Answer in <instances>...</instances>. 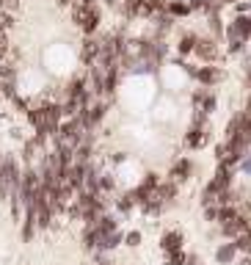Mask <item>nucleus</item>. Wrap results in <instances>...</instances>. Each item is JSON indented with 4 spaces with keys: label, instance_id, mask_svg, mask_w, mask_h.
<instances>
[{
    "label": "nucleus",
    "instance_id": "f03ea898",
    "mask_svg": "<svg viewBox=\"0 0 251 265\" xmlns=\"http://www.w3.org/2000/svg\"><path fill=\"white\" fill-rule=\"evenodd\" d=\"M246 144L240 141V138H227V141L221 144V149H218V158H221V166H232L240 160V155H243Z\"/></svg>",
    "mask_w": 251,
    "mask_h": 265
},
{
    "label": "nucleus",
    "instance_id": "ddd939ff",
    "mask_svg": "<svg viewBox=\"0 0 251 265\" xmlns=\"http://www.w3.org/2000/svg\"><path fill=\"white\" fill-rule=\"evenodd\" d=\"M6 53H8V36L0 30V61L6 58Z\"/></svg>",
    "mask_w": 251,
    "mask_h": 265
},
{
    "label": "nucleus",
    "instance_id": "2eb2a0df",
    "mask_svg": "<svg viewBox=\"0 0 251 265\" xmlns=\"http://www.w3.org/2000/svg\"><path fill=\"white\" fill-rule=\"evenodd\" d=\"M97 265H111V263H97Z\"/></svg>",
    "mask_w": 251,
    "mask_h": 265
},
{
    "label": "nucleus",
    "instance_id": "39448f33",
    "mask_svg": "<svg viewBox=\"0 0 251 265\" xmlns=\"http://www.w3.org/2000/svg\"><path fill=\"white\" fill-rule=\"evenodd\" d=\"M204 138H207V136H204V130L196 124V127H191V130H188L185 144H188V147H191V149H199V147H202V144H204Z\"/></svg>",
    "mask_w": 251,
    "mask_h": 265
},
{
    "label": "nucleus",
    "instance_id": "f257e3e1",
    "mask_svg": "<svg viewBox=\"0 0 251 265\" xmlns=\"http://www.w3.org/2000/svg\"><path fill=\"white\" fill-rule=\"evenodd\" d=\"M72 19L78 22L80 30L91 33V30L100 25V8H97L91 0H72Z\"/></svg>",
    "mask_w": 251,
    "mask_h": 265
},
{
    "label": "nucleus",
    "instance_id": "9d476101",
    "mask_svg": "<svg viewBox=\"0 0 251 265\" xmlns=\"http://www.w3.org/2000/svg\"><path fill=\"white\" fill-rule=\"evenodd\" d=\"M235 252H238V246H235V243H227V246L218 249V260H221V263H232Z\"/></svg>",
    "mask_w": 251,
    "mask_h": 265
},
{
    "label": "nucleus",
    "instance_id": "423d86ee",
    "mask_svg": "<svg viewBox=\"0 0 251 265\" xmlns=\"http://www.w3.org/2000/svg\"><path fill=\"white\" fill-rule=\"evenodd\" d=\"M196 53L202 55L204 61H215V55H218V47H215L213 41H199V47H196Z\"/></svg>",
    "mask_w": 251,
    "mask_h": 265
},
{
    "label": "nucleus",
    "instance_id": "9b49d317",
    "mask_svg": "<svg viewBox=\"0 0 251 265\" xmlns=\"http://www.w3.org/2000/svg\"><path fill=\"white\" fill-rule=\"evenodd\" d=\"M196 102L204 108V113H210L215 108V97L213 94H196Z\"/></svg>",
    "mask_w": 251,
    "mask_h": 265
},
{
    "label": "nucleus",
    "instance_id": "1a4fd4ad",
    "mask_svg": "<svg viewBox=\"0 0 251 265\" xmlns=\"http://www.w3.org/2000/svg\"><path fill=\"white\" fill-rule=\"evenodd\" d=\"M80 55H83L86 64H91V61H94L97 55H100V44H97V41H86L83 50H80Z\"/></svg>",
    "mask_w": 251,
    "mask_h": 265
},
{
    "label": "nucleus",
    "instance_id": "20e7f679",
    "mask_svg": "<svg viewBox=\"0 0 251 265\" xmlns=\"http://www.w3.org/2000/svg\"><path fill=\"white\" fill-rule=\"evenodd\" d=\"M218 224H221V232H224V235H229V238L249 235V221L240 218V216H232V218H227V221H218Z\"/></svg>",
    "mask_w": 251,
    "mask_h": 265
},
{
    "label": "nucleus",
    "instance_id": "7ed1b4c3",
    "mask_svg": "<svg viewBox=\"0 0 251 265\" xmlns=\"http://www.w3.org/2000/svg\"><path fill=\"white\" fill-rule=\"evenodd\" d=\"M229 36H232V50H238V47H240V41L251 36V19H249V17L235 19V22L229 25Z\"/></svg>",
    "mask_w": 251,
    "mask_h": 265
},
{
    "label": "nucleus",
    "instance_id": "0eeeda50",
    "mask_svg": "<svg viewBox=\"0 0 251 265\" xmlns=\"http://www.w3.org/2000/svg\"><path fill=\"white\" fill-rule=\"evenodd\" d=\"M196 77H199L202 83H207V86H210V83H215L218 77H221V72L215 69V66H202V69L196 72Z\"/></svg>",
    "mask_w": 251,
    "mask_h": 265
},
{
    "label": "nucleus",
    "instance_id": "f8f14e48",
    "mask_svg": "<svg viewBox=\"0 0 251 265\" xmlns=\"http://www.w3.org/2000/svg\"><path fill=\"white\" fill-rule=\"evenodd\" d=\"M188 174H191V160H179V163L174 166V177H179V180H185Z\"/></svg>",
    "mask_w": 251,
    "mask_h": 265
},
{
    "label": "nucleus",
    "instance_id": "4468645a",
    "mask_svg": "<svg viewBox=\"0 0 251 265\" xmlns=\"http://www.w3.org/2000/svg\"><path fill=\"white\" fill-rule=\"evenodd\" d=\"M193 36H185V39H182V44H179V50H182V53H188V50H193Z\"/></svg>",
    "mask_w": 251,
    "mask_h": 265
},
{
    "label": "nucleus",
    "instance_id": "6e6552de",
    "mask_svg": "<svg viewBox=\"0 0 251 265\" xmlns=\"http://www.w3.org/2000/svg\"><path fill=\"white\" fill-rule=\"evenodd\" d=\"M179 243H182V238H179L177 232H168V235L163 238V252H166V254L179 252Z\"/></svg>",
    "mask_w": 251,
    "mask_h": 265
}]
</instances>
